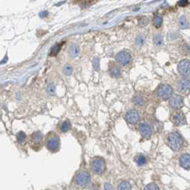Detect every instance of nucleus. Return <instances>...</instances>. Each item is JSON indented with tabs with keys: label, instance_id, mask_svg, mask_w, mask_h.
Wrapping results in <instances>:
<instances>
[{
	"label": "nucleus",
	"instance_id": "obj_1",
	"mask_svg": "<svg viewBox=\"0 0 190 190\" xmlns=\"http://www.w3.org/2000/svg\"><path fill=\"white\" fill-rule=\"evenodd\" d=\"M166 145L174 152L181 150L185 145L184 138L178 132H171L166 138Z\"/></svg>",
	"mask_w": 190,
	"mask_h": 190
},
{
	"label": "nucleus",
	"instance_id": "obj_2",
	"mask_svg": "<svg viewBox=\"0 0 190 190\" xmlns=\"http://www.w3.org/2000/svg\"><path fill=\"white\" fill-rule=\"evenodd\" d=\"M44 144L46 147L52 152H57L60 150L61 140L60 138L56 133L50 131L45 137Z\"/></svg>",
	"mask_w": 190,
	"mask_h": 190
},
{
	"label": "nucleus",
	"instance_id": "obj_3",
	"mask_svg": "<svg viewBox=\"0 0 190 190\" xmlns=\"http://www.w3.org/2000/svg\"><path fill=\"white\" fill-rule=\"evenodd\" d=\"M90 167L95 174H102L106 170L105 160L101 157H94L90 161Z\"/></svg>",
	"mask_w": 190,
	"mask_h": 190
},
{
	"label": "nucleus",
	"instance_id": "obj_4",
	"mask_svg": "<svg viewBox=\"0 0 190 190\" xmlns=\"http://www.w3.org/2000/svg\"><path fill=\"white\" fill-rule=\"evenodd\" d=\"M29 145L34 151H39L42 147L43 135L40 131H35L30 135Z\"/></svg>",
	"mask_w": 190,
	"mask_h": 190
},
{
	"label": "nucleus",
	"instance_id": "obj_5",
	"mask_svg": "<svg viewBox=\"0 0 190 190\" xmlns=\"http://www.w3.org/2000/svg\"><path fill=\"white\" fill-rule=\"evenodd\" d=\"M75 184L81 188H85L91 181L90 174L87 171H82L75 177Z\"/></svg>",
	"mask_w": 190,
	"mask_h": 190
},
{
	"label": "nucleus",
	"instance_id": "obj_6",
	"mask_svg": "<svg viewBox=\"0 0 190 190\" xmlns=\"http://www.w3.org/2000/svg\"><path fill=\"white\" fill-rule=\"evenodd\" d=\"M173 95V88L167 84H162L158 88L157 96L163 101L169 99Z\"/></svg>",
	"mask_w": 190,
	"mask_h": 190
},
{
	"label": "nucleus",
	"instance_id": "obj_7",
	"mask_svg": "<svg viewBox=\"0 0 190 190\" xmlns=\"http://www.w3.org/2000/svg\"><path fill=\"white\" fill-rule=\"evenodd\" d=\"M170 121L175 126H181L186 124L185 115L180 111H175L173 114H171Z\"/></svg>",
	"mask_w": 190,
	"mask_h": 190
},
{
	"label": "nucleus",
	"instance_id": "obj_8",
	"mask_svg": "<svg viewBox=\"0 0 190 190\" xmlns=\"http://www.w3.org/2000/svg\"><path fill=\"white\" fill-rule=\"evenodd\" d=\"M178 71L184 78H189L190 74V66L189 61L187 59H184L179 63L177 66Z\"/></svg>",
	"mask_w": 190,
	"mask_h": 190
},
{
	"label": "nucleus",
	"instance_id": "obj_9",
	"mask_svg": "<svg viewBox=\"0 0 190 190\" xmlns=\"http://www.w3.org/2000/svg\"><path fill=\"white\" fill-rule=\"evenodd\" d=\"M169 106L171 108L175 110H179L184 105V100L183 98L179 95H172L169 98Z\"/></svg>",
	"mask_w": 190,
	"mask_h": 190
},
{
	"label": "nucleus",
	"instance_id": "obj_10",
	"mask_svg": "<svg viewBox=\"0 0 190 190\" xmlns=\"http://www.w3.org/2000/svg\"><path fill=\"white\" fill-rule=\"evenodd\" d=\"M116 60L122 66H127L132 61V56L127 51H120L116 56Z\"/></svg>",
	"mask_w": 190,
	"mask_h": 190
},
{
	"label": "nucleus",
	"instance_id": "obj_11",
	"mask_svg": "<svg viewBox=\"0 0 190 190\" xmlns=\"http://www.w3.org/2000/svg\"><path fill=\"white\" fill-rule=\"evenodd\" d=\"M139 131L141 135L144 138H147V139L151 138L153 133L152 126L147 123H142L139 124Z\"/></svg>",
	"mask_w": 190,
	"mask_h": 190
},
{
	"label": "nucleus",
	"instance_id": "obj_12",
	"mask_svg": "<svg viewBox=\"0 0 190 190\" xmlns=\"http://www.w3.org/2000/svg\"><path fill=\"white\" fill-rule=\"evenodd\" d=\"M125 119L129 124L134 125L139 122L140 117H139V114L137 111L134 109H131L126 113Z\"/></svg>",
	"mask_w": 190,
	"mask_h": 190
},
{
	"label": "nucleus",
	"instance_id": "obj_13",
	"mask_svg": "<svg viewBox=\"0 0 190 190\" xmlns=\"http://www.w3.org/2000/svg\"><path fill=\"white\" fill-rule=\"evenodd\" d=\"M179 164L181 167L189 170L190 168V157L189 154H183L179 158Z\"/></svg>",
	"mask_w": 190,
	"mask_h": 190
},
{
	"label": "nucleus",
	"instance_id": "obj_14",
	"mask_svg": "<svg viewBox=\"0 0 190 190\" xmlns=\"http://www.w3.org/2000/svg\"><path fill=\"white\" fill-rule=\"evenodd\" d=\"M189 81L187 79L181 80L178 83V89L182 93H186L189 91Z\"/></svg>",
	"mask_w": 190,
	"mask_h": 190
},
{
	"label": "nucleus",
	"instance_id": "obj_15",
	"mask_svg": "<svg viewBox=\"0 0 190 190\" xmlns=\"http://www.w3.org/2000/svg\"><path fill=\"white\" fill-rule=\"evenodd\" d=\"M68 52L70 57L72 58L78 57V56L80 55V47H79L77 44H72L71 46H70V48H69Z\"/></svg>",
	"mask_w": 190,
	"mask_h": 190
},
{
	"label": "nucleus",
	"instance_id": "obj_16",
	"mask_svg": "<svg viewBox=\"0 0 190 190\" xmlns=\"http://www.w3.org/2000/svg\"><path fill=\"white\" fill-rule=\"evenodd\" d=\"M60 125V130L62 133H66L68 131H70L72 128V124L70 121L68 120H65V121H62L61 123L59 124Z\"/></svg>",
	"mask_w": 190,
	"mask_h": 190
},
{
	"label": "nucleus",
	"instance_id": "obj_17",
	"mask_svg": "<svg viewBox=\"0 0 190 190\" xmlns=\"http://www.w3.org/2000/svg\"><path fill=\"white\" fill-rule=\"evenodd\" d=\"M133 103L135 106H139V107L144 106V104H145L144 98L139 94H137L134 96V97L133 98Z\"/></svg>",
	"mask_w": 190,
	"mask_h": 190
},
{
	"label": "nucleus",
	"instance_id": "obj_18",
	"mask_svg": "<svg viewBox=\"0 0 190 190\" xmlns=\"http://www.w3.org/2000/svg\"><path fill=\"white\" fill-rule=\"evenodd\" d=\"M134 161H135V162L137 163L139 166H142L145 164L147 160H146L145 156H144V155L139 154L134 157Z\"/></svg>",
	"mask_w": 190,
	"mask_h": 190
},
{
	"label": "nucleus",
	"instance_id": "obj_19",
	"mask_svg": "<svg viewBox=\"0 0 190 190\" xmlns=\"http://www.w3.org/2000/svg\"><path fill=\"white\" fill-rule=\"evenodd\" d=\"M179 26L181 29H186L189 27V23L185 16H181L179 19Z\"/></svg>",
	"mask_w": 190,
	"mask_h": 190
},
{
	"label": "nucleus",
	"instance_id": "obj_20",
	"mask_svg": "<svg viewBox=\"0 0 190 190\" xmlns=\"http://www.w3.org/2000/svg\"><path fill=\"white\" fill-rule=\"evenodd\" d=\"M154 44L156 46H158V47H160V46H162L164 45V40H163L162 35L158 34L154 36Z\"/></svg>",
	"mask_w": 190,
	"mask_h": 190
},
{
	"label": "nucleus",
	"instance_id": "obj_21",
	"mask_svg": "<svg viewBox=\"0 0 190 190\" xmlns=\"http://www.w3.org/2000/svg\"><path fill=\"white\" fill-rule=\"evenodd\" d=\"M118 190H132V186L130 183L127 181H122L119 183Z\"/></svg>",
	"mask_w": 190,
	"mask_h": 190
},
{
	"label": "nucleus",
	"instance_id": "obj_22",
	"mask_svg": "<svg viewBox=\"0 0 190 190\" xmlns=\"http://www.w3.org/2000/svg\"><path fill=\"white\" fill-rule=\"evenodd\" d=\"M110 75L114 78H119L121 76V70L117 66H113L110 68Z\"/></svg>",
	"mask_w": 190,
	"mask_h": 190
},
{
	"label": "nucleus",
	"instance_id": "obj_23",
	"mask_svg": "<svg viewBox=\"0 0 190 190\" xmlns=\"http://www.w3.org/2000/svg\"><path fill=\"white\" fill-rule=\"evenodd\" d=\"M16 139H17V142L20 144L24 143L25 140L27 139V135L24 132H19L16 135Z\"/></svg>",
	"mask_w": 190,
	"mask_h": 190
},
{
	"label": "nucleus",
	"instance_id": "obj_24",
	"mask_svg": "<svg viewBox=\"0 0 190 190\" xmlns=\"http://www.w3.org/2000/svg\"><path fill=\"white\" fill-rule=\"evenodd\" d=\"M61 44H55L54 46L52 48L51 51H50V56H56V55L58 54L59 51H60V49H61Z\"/></svg>",
	"mask_w": 190,
	"mask_h": 190
},
{
	"label": "nucleus",
	"instance_id": "obj_25",
	"mask_svg": "<svg viewBox=\"0 0 190 190\" xmlns=\"http://www.w3.org/2000/svg\"><path fill=\"white\" fill-rule=\"evenodd\" d=\"M163 22V19L161 16L159 15H157L154 18V26H156L157 28L160 27L162 26Z\"/></svg>",
	"mask_w": 190,
	"mask_h": 190
},
{
	"label": "nucleus",
	"instance_id": "obj_26",
	"mask_svg": "<svg viewBox=\"0 0 190 190\" xmlns=\"http://www.w3.org/2000/svg\"><path fill=\"white\" fill-rule=\"evenodd\" d=\"M178 36H179V34H178L177 31H169V33H168L167 38L169 40H171V41H172V40H175V39H177Z\"/></svg>",
	"mask_w": 190,
	"mask_h": 190
},
{
	"label": "nucleus",
	"instance_id": "obj_27",
	"mask_svg": "<svg viewBox=\"0 0 190 190\" xmlns=\"http://www.w3.org/2000/svg\"><path fill=\"white\" fill-rule=\"evenodd\" d=\"M144 190H159V186H157V184H156L155 183L152 182L148 184L147 186L144 187Z\"/></svg>",
	"mask_w": 190,
	"mask_h": 190
},
{
	"label": "nucleus",
	"instance_id": "obj_28",
	"mask_svg": "<svg viewBox=\"0 0 190 190\" xmlns=\"http://www.w3.org/2000/svg\"><path fill=\"white\" fill-rule=\"evenodd\" d=\"M64 73H65L66 76H70V75H72V72H73V68L71 66H70V65H66V66L64 67Z\"/></svg>",
	"mask_w": 190,
	"mask_h": 190
},
{
	"label": "nucleus",
	"instance_id": "obj_29",
	"mask_svg": "<svg viewBox=\"0 0 190 190\" xmlns=\"http://www.w3.org/2000/svg\"><path fill=\"white\" fill-rule=\"evenodd\" d=\"M55 86L53 83H49L47 86V91L49 94L51 95V96H53L55 93Z\"/></svg>",
	"mask_w": 190,
	"mask_h": 190
},
{
	"label": "nucleus",
	"instance_id": "obj_30",
	"mask_svg": "<svg viewBox=\"0 0 190 190\" xmlns=\"http://www.w3.org/2000/svg\"><path fill=\"white\" fill-rule=\"evenodd\" d=\"M144 43V39L143 38V36H139L136 39V44L139 46H142Z\"/></svg>",
	"mask_w": 190,
	"mask_h": 190
},
{
	"label": "nucleus",
	"instance_id": "obj_31",
	"mask_svg": "<svg viewBox=\"0 0 190 190\" xmlns=\"http://www.w3.org/2000/svg\"><path fill=\"white\" fill-rule=\"evenodd\" d=\"M93 66L95 70H98L100 68V59L98 58H95L93 60Z\"/></svg>",
	"mask_w": 190,
	"mask_h": 190
},
{
	"label": "nucleus",
	"instance_id": "obj_32",
	"mask_svg": "<svg viewBox=\"0 0 190 190\" xmlns=\"http://www.w3.org/2000/svg\"><path fill=\"white\" fill-rule=\"evenodd\" d=\"M178 4L180 6H186L189 4V0H179Z\"/></svg>",
	"mask_w": 190,
	"mask_h": 190
},
{
	"label": "nucleus",
	"instance_id": "obj_33",
	"mask_svg": "<svg viewBox=\"0 0 190 190\" xmlns=\"http://www.w3.org/2000/svg\"><path fill=\"white\" fill-rule=\"evenodd\" d=\"M104 190H113V186L109 183H105Z\"/></svg>",
	"mask_w": 190,
	"mask_h": 190
},
{
	"label": "nucleus",
	"instance_id": "obj_34",
	"mask_svg": "<svg viewBox=\"0 0 190 190\" xmlns=\"http://www.w3.org/2000/svg\"><path fill=\"white\" fill-rule=\"evenodd\" d=\"M47 14H48L47 11H43V12H42L39 15H40V16H42V17H45V16H46Z\"/></svg>",
	"mask_w": 190,
	"mask_h": 190
}]
</instances>
